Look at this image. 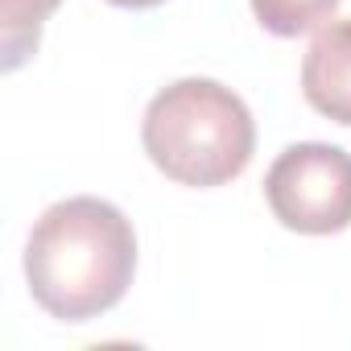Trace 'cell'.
<instances>
[{
	"mask_svg": "<svg viewBox=\"0 0 351 351\" xmlns=\"http://www.w3.org/2000/svg\"><path fill=\"white\" fill-rule=\"evenodd\" d=\"M136 232L120 207L79 195L54 203L29 232L25 281L34 302L62 322L108 314L132 285Z\"/></svg>",
	"mask_w": 351,
	"mask_h": 351,
	"instance_id": "6da1fadb",
	"label": "cell"
},
{
	"mask_svg": "<svg viewBox=\"0 0 351 351\" xmlns=\"http://www.w3.org/2000/svg\"><path fill=\"white\" fill-rule=\"evenodd\" d=\"M141 145L169 182L211 191L248 169L256 124L232 87L215 79H178L149 99Z\"/></svg>",
	"mask_w": 351,
	"mask_h": 351,
	"instance_id": "7a4b0ae2",
	"label": "cell"
},
{
	"mask_svg": "<svg viewBox=\"0 0 351 351\" xmlns=\"http://www.w3.org/2000/svg\"><path fill=\"white\" fill-rule=\"evenodd\" d=\"M265 203L281 228L302 236L351 228V153L322 141L281 149L265 173Z\"/></svg>",
	"mask_w": 351,
	"mask_h": 351,
	"instance_id": "3957f363",
	"label": "cell"
},
{
	"mask_svg": "<svg viewBox=\"0 0 351 351\" xmlns=\"http://www.w3.org/2000/svg\"><path fill=\"white\" fill-rule=\"evenodd\" d=\"M302 95L318 116L351 124V21H330L314 34L302 58Z\"/></svg>",
	"mask_w": 351,
	"mask_h": 351,
	"instance_id": "277c9868",
	"label": "cell"
},
{
	"mask_svg": "<svg viewBox=\"0 0 351 351\" xmlns=\"http://www.w3.org/2000/svg\"><path fill=\"white\" fill-rule=\"evenodd\" d=\"M62 0H0V46H5V71H17L42 38L46 17Z\"/></svg>",
	"mask_w": 351,
	"mask_h": 351,
	"instance_id": "5b68a950",
	"label": "cell"
},
{
	"mask_svg": "<svg viewBox=\"0 0 351 351\" xmlns=\"http://www.w3.org/2000/svg\"><path fill=\"white\" fill-rule=\"evenodd\" d=\"M339 9V0H252L256 21L273 34V38H298L318 29L322 21H330V13Z\"/></svg>",
	"mask_w": 351,
	"mask_h": 351,
	"instance_id": "8992f818",
	"label": "cell"
},
{
	"mask_svg": "<svg viewBox=\"0 0 351 351\" xmlns=\"http://www.w3.org/2000/svg\"><path fill=\"white\" fill-rule=\"evenodd\" d=\"M108 5H116V9H157L165 0H108Z\"/></svg>",
	"mask_w": 351,
	"mask_h": 351,
	"instance_id": "52a82bcc",
	"label": "cell"
}]
</instances>
